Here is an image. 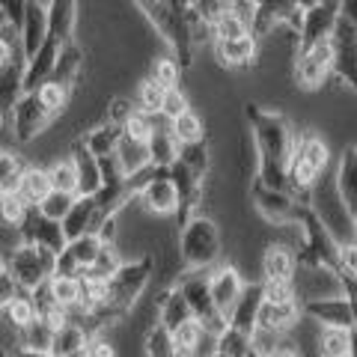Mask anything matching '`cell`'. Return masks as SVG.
<instances>
[{"mask_svg":"<svg viewBox=\"0 0 357 357\" xmlns=\"http://www.w3.org/2000/svg\"><path fill=\"white\" fill-rule=\"evenodd\" d=\"M102 211H98V199L96 197H77L75 199V206L69 211V218L63 220V232H66V238L77 241V238H84L89 236V232H96L98 227H102Z\"/></svg>","mask_w":357,"mask_h":357,"instance_id":"cell-14","label":"cell"},{"mask_svg":"<svg viewBox=\"0 0 357 357\" xmlns=\"http://www.w3.org/2000/svg\"><path fill=\"white\" fill-rule=\"evenodd\" d=\"M333 176H337V188L345 199V206L357 215V146H342L333 164Z\"/></svg>","mask_w":357,"mask_h":357,"instance_id":"cell-19","label":"cell"},{"mask_svg":"<svg viewBox=\"0 0 357 357\" xmlns=\"http://www.w3.org/2000/svg\"><path fill=\"white\" fill-rule=\"evenodd\" d=\"M215 357H232V354H229V351H218Z\"/></svg>","mask_w":357,"mask_h":357,"instance_id":"cell-57","label":"cell"},{"mask_svg":"<svg viewBox=\"0 0 357 357\" xmlns=\"http://www.w3.org/2000/svg\"><path fill=\"white\" fill-rule=\"evenodd\" d=\"M86 351H89V357H116V349L107 340H96Z\"/></svg>","mask_w":357,"mask_h":357,"instance_id":"cell-49","label":"cell"},{"mask_svg":"<svg viewBox=\"0 0 357 357\" xmlns=\"http://www.w3.org/2000/svg\"><path fill=\"white\" fill-rule=\"evenodd\" d=\"M155 128H158V116H152L146 114V110H137L131 119H128V126L122 128L128 134L131 140H140V143H149V137L155 134Z\"/></svg>","mask_w":357,"mask_h":357,"instance_id":"cell-42","label":"cell"},{"mask_svg":"<svg viewBox=\"0 0 357 357\" xmlns=\"http://www.w3.org/2000/svg\"><path fill=\"white\" fill-rule=\"evenodd\" d=\"M86 345V333H84V328L81 325H66L60 333H54V354L57 357H69V354H75V351H81Z\"/></svg>","mask_w":357,"mask_h":357,"instance_id":"cell-37","label":"cell"},{"mask_svg":"<svg viewBox=\"0 0 357 357\" xmlns=\"http://www.w3.org/2000/svg\"><path fill=\"white\" fill-rule=\"evenodd\" d=\"M0 215H3V227H24L30 215V206L21 194H0Z\"/></svg>","mask_w":357,"mask_h":357,"instance_id":"cell-38","label":"cell"},{"mask_svg":"<svg viewBox=\"0 0 357 357\" xmlns=\"http://www.w3.org/2000/svg\"><path fill=\"white\" fill-rule=\"evenodd\" d=\"M268 357H301L295 349H277L274 354H268Z\"/></svg>","mask_w":357,"mask_h":357,"instance_id":"cell-51","label":"cell"},{"mask_svg":"<svg viewBox=\"0 0 357 357\" xmlns=\"http://www.w3.org/2000/svg\"><path fill=\"white\" fill-rule=\"evenodd\" d=\"M84 69H86V51L77 42H69V45H63L51 81H60L69 89H77V84H81V77H84Z\"/></svg>","mask_w":357,"mask_h":357,"instance_id":"cell-21","label":"cell"},{"mask_svg":"<svg viewBox=\"0 0 357 357\" xmlns=\"http://www.w3.org/2000/svg\"><path fill=\"white\" fill-rule=\"evenodd\" d=\"M27 3L30 0H0V21H9L13 27L21 30V24H24V15H27Z\"/></svg>","mask_w":357,"mask_h":357,"instance_id":"cell-47","label":"cell"},{"mask_svg":"<svg viewBox=\"0 0 357 357\" xmlns=\"http://www.w3.org/2000/svg\"><path fill=\"white\" fill-rule=\"evenodd\" d=\"M188 110H194L191 107V98H188V93L182 86L178 89H167V96H164V107H161V116L167 122H176L178 116H185Z\"/></svg>","mask_w":357,"mask_h":357,"instance_id":"cell-43","label":"cell"},{"mask_svg":"<svg viewBox=\"0 0 357 357\" xmlns=\"http://www.w3.org/2000/svg\"><path fill=\"white\" fill-rule=\"evenodd\" d=\"M328 167H331L328 140L319 131H301L298 149L292 155V164H289V191H292V197L298 194L307 197V206H310L312 185L328 173Z\"/></svg>","mask_w":357,"mask_h":357,"instance_id":"cell-2","label":"cell"},{"mask_svg":"<svg viewBox=\"0 0 357 357\" xmlns=\"http://www.w3.org/2000/svg\"><path fill=\"white\" fill-rule=\"evenodd\" d=\"M310 208H312V215L325 223L328 232L340 244H349L354 238V215H351V208L345 206V199L340 194L333 170H328L316 185H312V191H310Z\"/></svg>","mask_w":357,"mask_h":357,"instance_id":"cell-3","label":"cell"},{"mask_svg":"<svg viewBox=\"0 0 357 357\" xmlns=\"http://www.w3.org/2000/svg\"><path fill=\"white\" fill-rule=\"evenodd\" d=\"M250 194H253L256 211H259L268 223H274V227H283V223L298 218L301 206L295 203L292 194L283 191V188H268V185H262L259 178H256V182H250Z\"/></svg>","mask_w":357,"mask_h":357,"instance_id":"cell-9","label":"cell"},{"mask_svg":"<svg viewBox=\"0 0 357 357\" xmlns=\"http://www.w3.org/2000/svg\"><path fill=\"white\" fill-rule=\"evenodd\" d=\"M51 191H54V185H51L48 167L30 164L27 173H24V178H21V185H18V194L24 197V203H27L30 208H39L45 199L51 197Z\"/></svg>","mask_w":357,"mask_h":357,"instance_id":"cell-23","label":"cell"},{"mask_svg":"<svg viewBox=\"0 0 357 357\" xmlns=\"http://www.w3.org/2000/svg\"><path fill=\"white\" fill-rule=\"evenodd\" d=\"M194 15H199L208 24H218V21L229 13V0H194Z\"/></svg>","mask_w":357,"mask_h":357,"instance_id":"cell-45","label":"cell"},{"mask_svg":"<svg viewBox=\"0 0 357 357\" xmlns=\"http://www.w3.org/2000/svg\"><path fill=\"white\" fill-rule=\"evenodd\" d=\"M122 128L116 126H110V122H102V126H93L86 134H81L84 143H86V149L96 155V158H107V155H116V146H119V140H122Z\"/></svg>","mask_w":357,"mask_h":357,"instance_id":"cell-24","label":"cell"},{"mask_svg":"<svg viewBox=\"0 0 357 357\" xmlns=\"http://www.w3.org/2000/svg\"><path fill=\"white\" fill-rule=\"evenodd\" d=\"M259 48L262 42L253 36H244V39H232V42H215L211 51H215V60L223 69H253L259 63Z\"/></svg>","mask_w":357,"mask_h":357,"instance_id":"cell-12","label":"cell"},{"mask_svg":"<svg viewBox=\"0 0 357 357\" xmlns=\"http://www.w3.org/2000/svg\"><path fill=\"white\" fill-rule=\"evenodd\" d=\"M18 33H21V45H24L27 57H33L45 45V39H48V3L45 0H30L24 24H21Z\"/></svg>","mask_w":357,"mask_h":357,"instance_id":"cell-18","label":"cell"},{"mask_svg":"<svg viewBox=\"0 0 357 357\" xmlns=\"http://www.w3.org/2000/svg\"><path fill=\"white\" fill-rule=\"evenodd\" d=\"M244 36H250V21L241 18L238 13H227L215 24V42H232Z\"/></svg>","mask_w":357,"mask_h":357,"instance_id":"cell-40","label":"cell"},{"mask_svg":"<svg viewBox=\"0 0 357 357\" xmlns=\"http://www.w3.org/2000/svg\"><path fill=\"white\" fill-rule=\"evenodd\" d=\"M137 110H140L137 98H131V96H114V98H107V105H105V122H110V126H116V128H126L128 119L137 114Z\"/></svg>","mask_w":357,"mask_h":357,"instance_id":"cell-35","label":"cell"},{"mask_svg":"<svg viewBox=\"0 0 357 357\" xmlns=\"http://www.w3.org/2000/svg\"><path fill=\"white\" fill-rule=\"evenodd\" d=\"M340 15L357 30V0H340Z\"/></svg>","mask_w":357,"mask_h":357,"instance_id":"cell-50","label":"cell"},{"mask_svg":"<svg viewBox=\"0 0 357 357\" xmlns=\"http://www.w3.org/2000/svg\"><path fill=\"white\" fill-rule=\"evenodd\" d=\"M203 340H206V328H203V321H199L197 316L182 321V325L173 331V345H176L178 354H194Z\"/></svg>","mask_w":357,"mask_h":357,"instance_id":"cell-31","label":"cell"},{"mask_svg":"<svg viewBox=\"0 0 357 357\" xmlns=\"http://www.w3.org/2000/svg\"><path fill=\"white\" fill-rule=\"evenodd\" d=\"M30 164L33 161H24L15 149L3 146V152H0V194H18V185Z\"/></svg>","mask_w":357,"mask_h":357,"instance_id":"cell-26","label":"cell"},{"mask_svg":"<svg viewBox=\"0 0 357 357\" xmlns=\"http://www.w3.org/2000/svg\"><path fill=\"white\" fill-rule=\"evenodd\" d=\"M191 357H194V354H191Z\"/></svg>","mask_w":357,"mask_h":357,"instance_id":"cell-59","label":"cell"},{"mask_svg":"<svg viewBox=\"0 0 357 357\" xmlns=\"http://www.w3.org/2000/svg\"><path fill=\"white\" fill-rule=\"evenodd\" d=\"M248 3H250V6H253V9H262V6H265V3H271V0H248Z\"/></svg>","mask_w":357,"mask_h":357,"instance_id":"cell-53","label":"cell"},{"mask_svg":"<svg viewBox=\"0 0 357 357\" xmlns=\"http://www.w3.org/2000/svg\"><path fill=\"white\" fill-rule=\"evenodd\" d=\"M265 283H292L298 274V256L286 244H268L262 253Z\"/></svg>","mask_w":357,"mask_h":357,"instance_id":"cell-17","label":"cell"},{"mask_svg":"<svg viewBox=\"0 0 357 357\" xmlns=\"http://www.w3.org/2000/svg\"><path fill=\"white\" fill-rule=\"evenodd\" d=\"M75 199L77 197H72V194H60V191H51V197L45 199V203L39 206V211L48 220H57V223H63L66 218H69V211H72V206H75Z\"/></svg>","mask_w":357,"mask_h":357,"instance_id":"cell-41","label":"cell"},{"mask_svg":"<svg viewBox=\"0 0 357 357\" xmlns=\"http://www.w3.org/2000/svg\"><path fill=\"white\" fill-rule=\"evenodd\" d=\"M178 161H182L191 173H197L199 178H206L208 167H211V146H208V140L182 143V149H178Z\"/></svg>","mask_w":357,"mask_h":357,"instance_id":"cell-30","label":"cell"},{"mask_svg":"<svg viewBox=\"0 0 357 357\" xmlns=\"http://www.w3.org/2000/svg\"><path fill=\"white\" fill-rule=\"evenodd\" d=\"M331 39H333V75L357 96V30L340 15Z\"/></svg>","mask_w":357,"mask_h":357,"instance_id":"cell-8","label":"cell"},{"mask_svg":"<svg viewBox=\"0 0 357 357\" xmlns=\"http://www.w3.org/2000/svg\"><path fill=\"white\" fill-rule=\"evenodd\" d=\"M36 96H39V102L45 105V110H48L54 119H60L66 110H69V105H72L75 89H69V86L60 84V81H45V84L36 89Z\"/></svg>","mask_w":357,"mask_h":357,"instance_id":"cell-27","label":"cell"},{"mask_svg":"<svg viewBox=\"0 0 357 357\" xmlns=\"http://www.w3.org/2000/svg\"><path fill=\"white\" fill-rule=\"evenodd\" d=\"M182 63H178L173 54H161V57H155L149 63V77H155L164 89H178L182 84Z\"/></svg>","mask_w":357,"mask_h":357,"instance_id":"cell-29","label":"cell"},{"mask_svg":"<svg viewBox=\"0 0 357 357\" xmlns=\"http://www.w3.org/2000/svg\"><path fill=\"white\" fill-rule=\"evenodd\" d=\"M3 312L18 331L30 328L33 321L39 319V307H36V301L33 298H13L9 304H3Z\"/></svg>","mask_w":357,"mask_h":357,"instance_id":"cell-36","label":"cell"},{"mask_svg":"<svg viewBox=\"0 0 357 357\" xmlns=\"http://www.w3.org/2000/svg\"><path fill=\"white\" fill-rule=\"evenodd\" d=\"M337 21H340V0H319L312 9H307L298 51H307L312 45L331 39L333 30H337Z\"/></svg>","mask_w":357,"mask_h":357,"instance_id":"cell-10","label":"cell"},{"mask_svg":"<svg viewBox=\"0 0 357 357\" xmlns=\"http://www.w3.org/2000/svg\"><path fill=\"white\" fill-rule=\"evenodd\" d=\"M21 333H24V342L30 345L33 351H48V349H54V331L45 325L42 319H36L30 328H24Z\"/></svg>","mask_w":357,"mask_h":357,"instance_id":"cell-44","label":"cell"},{"mask_svg":"<svg viewBox=\"0 0 357 357\" xmlns=\"http://www.w3.org/2000/svg\"><path fill=\"white\" fill-rule=\"evenodd\" d=\"M48 176H51L54 191L81 197V176H77V167H75V161H72V155H63V158H51Z\"/></svg>","mask_w":357,"mask_h":357,"instance_id":"cell-25","label":"cell"},{"mask_svg":"<svg viewBox=\"0 0 357 357\" xmlns=\"http://www.w3.org/2000/svg\"><path fill=\"white\" fill-rule=\"evenodd\" d=\"M208 286H211V301H215V310L223 312V316H229L232 310H236L238 298L244 295V280L236 268L223 265V268H215V271L208 274Z\"/></svg>","mask_w":357,"mask_h":357,"instance_id":"cell-11","label":"cell"},{"mask_svg":"<svg viewBox=\"0 0 357 357\" xmlns=\"http://www.w3.org/2000/svg\"><path fill=\"white\" fill-rule=\"evenodd\" d=\"M102 248H105V241L96 236V232H89V236H84V238H77V241H72L69 244V253L77 259V265L84 268H93L96 265V259H98V253H102Z\"/></svg>","mask_w":357,"mask_h":357,"instance_id":"cell-39","label":"cell"},{"mask_svg":"<svg viewBox=\"0 0 357 357\" xmlns=\"http://www.w3.org/2000/svg\"><path fill=\"white\" fill-rule=\"evenodd\" d=\"M69 155L77 167V176H81V197H98V191L105 188V178H102V164L93 152L86 149L84 137H75L72 146H69Z\"/></svg>","mask_w":357,"mask_h":357,"instance_id":"cell-15","label":"cell"},{"mask_svg":"<svg viewBox=\"0 0 357 357\" xmlns=\"http://www.w3.org/2000/svg\"><path fill=\"white\" fill-rule=\"evenodd\" d=\"M54 119L48 110H45V105L39 102L36 93H27L21 96L15 107H13V126H15V143H21V146H27V143H36L45 131H48L54 126Z\"/></svg>","mask_w":357,"mask_h":357,"instance_id":"cell-6","label":"cell"},{"mask_svg":"<svg viewBox=\"0 0 357 357\" xmlns=\"http://www.w3.org/2000/svg\"><path fill=\"white\" fill-rule=\"evenodd\" d=\"M178 149H182V143L176 140L170 122H167V119L158 114V128H155V134L149 137L152 164H155V167H164V170H170V167L178 161Z\"/></svg>","mask_w":357,"mask_h":357,"instance_id":"cell-20","label":"cell"},{"mask_svg":"<svg viewBox=\"0 0 357 357\" xmlns=\"http://www.w3.org/2000/svg\"><path fill=\"white\" fill-rule=\"evenodd\" d=\"M340 268L349 277H357V241H349L340 248Z\"/></svg>","mask_w":357,"mask_h":357,"instance_id":"cell-48","label":"cell"},{"mask_svg":"<svg viewBox=\"0 0 357 357\" xmlns=\"http://www.w3.org/2000/svg\"><path fill=\"white\" fill-rule=\"evenodd\" d=\"M262 292L268 304H292V301H298L295 283H262Z\"/></svg>","mask_w":357,"mask_h":357,"instance_id":"cell-46","label":"cell"},{"mask_svg":"<svg viewBox=\"0 0 357 357\" xmlns=\"http://www.w3.org/2000/svg\"><path fill=\"white\" fill-rule=\"evenodd\" d=\"M81 21V0H48V36L63 45L75 42V30Z\"/></svg>","mask_w":357,"mask_h":357,"instance_id":"cell-16","label":"cell"},{"mask_svg":"<svg viewBox=\"0 0 357 357\" xmlns=\"http://www.w3.org/2000/svg\"><path fill=\"white\" fill-rule=\"evenodd\" d=\"M116 161L122 167V173L128 178L131 176H140L143 170L152 167V152H149V143H140V140H131L128 134H122L119 146H116Z\"/></svg>","mask_w":357,"mask_h":357,"instance_id":"cell-22","label":"cell"},{"mask_svg":"<svg viewBox=\"0 0 357 357\" xmlns=\"http://www.w3.org/2000/svg\"><path fill=\"white\" fill-rule=\"evenodd\" d=\"M137 203L143 206L146 215H158V218L176 215V211L182 208V194H178L176 182L170 178V170H161L158 167V173H155L146 182V188L140 191Z\"/></svg>","mask_w":357,"mask_h":357,"instance_id":"cell-7","label":"cell"},{"mask_svg":"<svg viewBox=\"0 0 357 357\" xmlns=\"http://www.w3.org/2000/svg\"><path fill=\"white\" fill-rule=\"evenodd\" d=\"M178 250L182 259L194 268H208L220 256V232L215 220L206 215H197L185 223L182 238H178Z\"/></svg>","mask_w":357,"mask_h":357,"instance_id":"cell-4","label":"cell"},{"mask_svg":"<svg viewBox=\"0 0 357 357\" xmlns=\"http://www.w3.org/2000/svg\"><path fill=\"white\" fill-rule=\"evenodd\" d=\"M149 259H140V262H131V265H122L119 274L110 280V304H131L134 298L143 292V286L149 283Z\"/></svg>","mask_w":357,"mask_h":357,"instance_id":"cell-13","label":"cell"},{"mask_svg":"<svg viewBox=\"0 0 357 357\" xmlns=\"http://www.w3.org/2000/svg\"><path fill=\"white\" fill-rule=\"evenodd\" d=\"M244 119H248V128L253 131L256 149H259V182L289 191V164L298 149L301 131L289 122L283 110L262 107L256 102L244 105Z\"/></svg>","mask_w":357,"mask_h":357,"instance_id":"cell-1","label":"cell"},{"mask_svg":"<svg viewBox=\"0 0 357 357\" xmlns=\"http://www.w3.org/2000/svg\"><path fill=\"white\" fill-rule=\"evenodd\" d=\"M351 333L349 328H325L319 333V354L321 357H349Z\"/></svg>","mask_w":357,"mask_h":357,"instance_id":"cell-32","label":"cell"},{"mask_svg":"<svg viewBox=\"0 0 357 357\" xmlns=\"http://www.w3.org/2000/svg\"><path fill=\"white\" fill-rule=\"evenodd\" d=\"M24 357H45V351H30V354H24Z\"/></svg>","mask_w":357,"mask_h":357,"instance_id":"cell-56","label":"cell"},{"mask_svg":"<svg viewBox=\"0 0 357 357\" xmlns=\"http://www.w3.org/2000/svg\"><path fill=\"white\" fill-rule=\"evenodd\" d=\"M48 292H51V298L57 301L63 310H75V307H81L84 283H81V277H63V274H54L51 280H48Z\"/></svg>","mask_w":357,"mask_h":357,"instance_id":"cell-28","label":"cell"},{"mask_svg":"<svg viewBox=\"0 0 357 357\" xmlns=\"http://www.w3.org/2000/svg\"><path fill=\"white\" fill-rule=\"evenodd\" d=\"M295 3H298L301 9H304V13H307V9H312V6L319 3V0H295Z\"/></svg>","mask_w":357,"mask_h":357,"instance_id":"cell-52","label":"cell"},{"mask_svg":"<svg viewBox=\"0 0 357 357\" xmlns=\"http://www.w3.org/2000/svg\"><path fill=\"white\" fill-rule=\"evenodd\" d=\"M69 357H89V351H86V349H81V351H75V354H69Z\"/></svg>","mask_w":357,"mask_h":357,"instance_id":"cell-54","label":"cell"},{"mask_svg":"<svg viewBox=\"0 0 357 357\" xmlns=\"http://www.w3.org/2000/svg\"><path fill=\"white\" fill-rule=\"evenodd\" d=\"M292 77L301 93H319V89H325L328 81L333 77V39L312 45L307 51H298Z\"/></svg>","mask_w":357,"mask_h":357,"instance_id":"cell-5","label":"cell"},{"mask_svg":"<svg viewBox=\"0 0 357 357\" xmlns=\"http://www.w3.org/2000/svg\"><path fill=\"white\" fill-rule=\"evenodd\" d=\"M354 238H357V215H354Z\"/></svg>","mask_w":357,"mask_h":357,"instance_id":"cell-58","label":"cell"},{"mask_svg":"<svg viewBox=\"0 0 357 357\" xmlns=\"http://www.w3.org/2000/svg\"><path fill=\"white\" fill-rule=\"evenodd\" d=\"M170 128H173L178 143H199V140H206V122H203V116H199L197 110H188L185 116H178L176 122H170Z\"/></svg>","mask_w":357,"mask_h":357,"instance_id":"cell-34","label":"cell"},{"mask_svg":"<svg viewBox=\"0 0 357 357\" xmlns=\"http://www.w3.org/2000/svg\"><path fill=\"white\" fill-rule=\"evenodd\" d=\"M164 96H167V89L155 81V77H140V84H137V93H134V98H137V105L140 110H146V114L152 116H158L161 114V107H164Z\"/></svg>","mask_w":357,"mask_h":357,"instance_id":"cell-33","label":"cell"},{"mask_svg":"<svg viewBox=\"0 0 357 357\" xmlns=\"http://www.w3.org/2000/svg\"><path fill=\"white\" fill-rule=\"evenodd\" d=\"M244 357H265V354H259V351H256V349H253V351H248V354H244Z\"/></svg>","mask_w":357,"mask_h":357,"instance_id":"cell-55","label":"cell"}]
</instances>
